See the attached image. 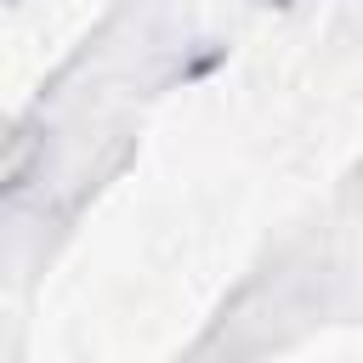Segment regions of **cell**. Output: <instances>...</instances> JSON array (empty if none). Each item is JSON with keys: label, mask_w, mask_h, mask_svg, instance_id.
<instances>
[{"label": "cell", "mask_w": 363, "mask_h": 363, "mask_svg": "<svg viewBox=\"0 0 363 363\" xmlns=\"http://www.w3.org/2000/svg\"><path fill=\"white\" fill-rule=\"evenodd\" d=\"M34 147H40V136H34L28 125H17V130H11V147H6V193H23V187H28V176H34Z\"/></svg>", "instance_id": "obj_1"}]
</instances>
